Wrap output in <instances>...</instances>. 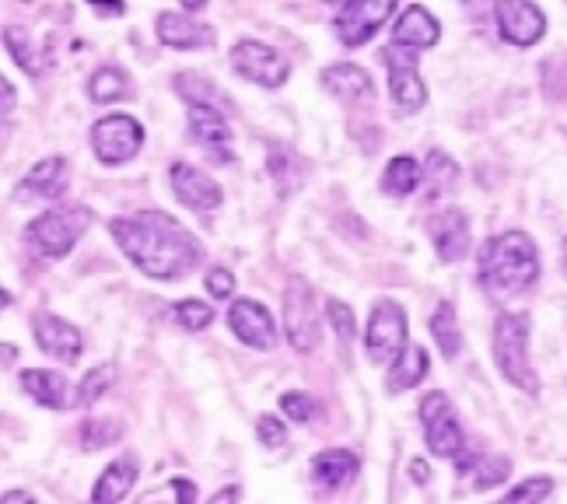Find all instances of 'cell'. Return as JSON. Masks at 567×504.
Segmentation results:
<instances>
[{
  "instance_id": "20",
  "label": "cell",
  "mask_w": 567,
  "mask_h": 504,
  "mask_svg": "<svg viewBox=\"0 0 567 504\" xmlns=\"http://www.w3.org/2000/svg\"><path fill=\"white\" fill-rule=\"evenodd\" d=\"M18 382L39 407H50V410H68L78 397V392L71 389V382L53 368H25L18 376Z\"/></svg>"
},
{
  "instance_id": "10",
  "label": "cell",
  "mask_w": 567,
  "mask_h": 504,
  "mask_svg": "<svg viewBox=\"0 0 567 504\" xmlns=\"http://www.w3.org/2000/svg\"><path fill=\"white\" fill-rule=\"evenodd\" d=\"M231 68L243 74L252 84H264V88H280L291 74V63L284 53H277L267 42H256V39H243L231 47Z\"/></svg>"
},
{
  "instance_id": "9",
  "label": "cell",
  "mask_w": 567,
  "mask_h": 504,
  "mask_svg": "<svg viewBox=\"0 0 567 504\" xmlns=\"http://www.w3.org/2000/svg\"><path fill=\"white\" fill-rule=\"evenodd\" d=\"M144 144V126L134 116H102L92 126V151L102 165H123L141 151Z\"/></svg>"
},
{
  "instance_id": "46",
  "label": "cell",
  "mask_w": 567,
  "mask_h": 504,
  "mask_svg": "<svg viewBox=\"0 0 567 504\" xmlns=\"http://www.w3.org/2000/svg\"><path fill=\"white\" fill-rule=\"evenodd\" d=\"M32 501V494H25V491H4V504H29Z\"/></svg>"
},
{
  "instance_id": "6",
  "label": "cell",
  "mask_w": 567,
  "mask_h": 504,
  "mask_svg": "<svg viewBox=\"0 0 567 504\" xmlns=\"http://www.w3.org/2000/svg\"><path fill=\"white\" fill-rule=\"evenodd\" d=\"M364 347L368 358L375 364H392L403 350H406V312L403 305H396L392 298L375 301L372 319H368V333H364Z\"/></svg>"
},
{
  "instance_id": "26",
  "label": "cell",
  "mask_w": 567,
  "mask_h": 504,
  "mask_svg": "<svg viewBox=\"0 0 567 504\" xmlns=\"http://www.w3.org/2000/svg\"><path fill=\"white\" fill-rule=\"evenodd\" d=\"M267 175L274 179L277 193L288 196V193H295L305 183V162L295 155L291 147H274L270 155H267Z\"/></svg>"
},
{
  "instance_id": "16",
  "label": "cell",
  "mask_w": 567,
  "mask_h": 504,
  "mask_svg": "<svg viewBox=\"0 0 567 504\" xmlns=\"http://www.w3.org/2000/svg\"><path fill=\"white\" fill-rule=\"evenodd\" d=\"M155 32L162 47H172V50H207L217 42L214 25L196 21L189 14H179V11H162L155 21Z\"/></svg>"
},
{
  "instance_id": "33",
  "label": "cell",
  "mask_w": 567,
  "mask_h": 504,
  "mask_svg": "<svg viewBox=\"0 0 567 504\" xmlns=\"http://www.w3.org/2000/svg\"><path fill=\"white\" fill-rule=\"evenodd\" d=\"M113 382H116V368H113V364H99V368H92L89 376L81 379L74 403H78V407H92V403H99V400L105 397V392L113 389Z\"/></svg>"
},
{
  "instance_id": "43",
  "label": "cell",
  "mask_w": 567,
  "mask_h": 504,
  "mask_svg": "<svg viewBox=\"0 0 567 504\" xmlns=\"http://www.w3.org/2000/svg\"><path fill=\"white\" fill-rule=\"evenodd\" d=\"M89 8H92L95 14H102V18H120V14L126 11L123 0H89Z\"/></svg>"
},
{
  "instance_id": "29",
  "label": "cell",
  "mask_w": 567,
  "mask_h": 504,
  "mask_svg": "<svg viewBox=\"0 0 567 504\" xmlns=\"http://www.w3.org/2000/svg\"><path fill=\"white\" fill-rule=\"evenodd\" d=\"M421 179H424V165H417L410 155H396L382 172V189L389 196H410L421 186Z\"/></svg>"
},
{
  "instance_id": "11",
  "label": "cell",
  "mask_w": 567,
  "mask_h": 504,
  "mask_svg": "<svg viewBox=\"0 0 567 504\" xmlns=\"http://www.w3.org/2000/svg\"><path fill=\"white\" fill-rule=\"evenodd\" d=\"M392 8H396V0H347V4H340L333 21L340 42L343 47H364L385 25Z\"/></svg>"
},
{
  "instance_id": "7",
  "label": "cell",
  "mask_w": 567,
  "mask_h": 504,
  "mask_svg": "<svg viewBox=\"0 0 567 504\" xmlns=\"http://www.w3.org/2000/svg\"><path fill=\"white\" fill-rule=\"evenodd\" d=\"M421 428H424V442L439 459H455L466 449V434L463 424L455 418V410L449 403L445 392H431L421 403Z\"/></svg>"
},
{
  "instance_id": "45",
  "label": "cell",
  "mask_w": 567,
  "mask_h": 504,
  "mask_svg": "<svg viewBox=\"0 0 567 504\" xmlns=\"http://www.w3.org/2000/svg\"><path fill=\"white\" fill-rule=\"evenodd\" d=\"M410 476L417 480V484H427V463H424V459H413V463H410Z\"/></svg>"
},
{
  "instance_id": "15",
  "label": "cell",
  "mask_w": 567,
  "mask_h": 504,
  "mask_svg": "<svg viewBox=\"0 0 567 504\" xmlns=\"http://www.w3.org/2000/svg\"><path fill=\"white\" fill-rule=\"evenodd\" d=\"M32 333H35V343H39V350L47 358L63 361V364H71V361L81 358L84 340L78 333V326H71L68 319H60L53 312H39L32 319Z\"/></svg>"
},
{
  "instance_id": "47",
  "label": "cell",
  "mask_w": 567,
  "mask_h": 504,
  "mask_svg": "<svg viewBox=\"0 0 567 504\" xmlns=\"http://www.w3.org/2000/svg\"><path fill=\"white\" fill-rule=\"evenodd\" d=\"M14 109V88H11V81H4V113H11Z\"/></svg>"
},
{
  "instance_id": "27",
  "label": "cell",
  "mask_w": 567,
  "mask_h": 504,
  "mask_svg": "<svg viewBox=\"0 0 567 504\" xmlns=\"http://www.w3.org/2000/svg\"><path fill=\"white\" fill-rule=\"evenodd\" d=\"M455 183H460V165H455L445 151H427V162H424V186H427V200H439L445 196Z\"/></svg>"
},
{
  "instance_id": "32",
  "label": "cell",
  "mask_w": 567,
  "mask_h": 504,
  "mask_svg": "<svg viewBox=\"0 0 567 504\" xmlns=\"http://www.w3.org/2000/svg\"><path fill=\"white\" fill-rule=\"evenodd\" d=\"M89 95L102 105L109 102H123L126 95H134V84L120 68H99L89 81Z\"/></svg>"
},
{
  "instance_id": "41",
  "label": "cell",
  "mask_w": 567,
  "mask_h": 504,
  "mask_svg": "<svg viewBox=\"0 0 567 504\" xmlns=\"http://www.w3.org/2000/svg\"><path fill=\"white\" fill-rule=\"evenodd\" d=\"M207 291L221 301V298H231V291H235V277L225 270V267H210L207 270Z\"/></svg>"
},
{
  "instance_id": "49",
  "label": "cell",
  "mask_w": 567,
  "mask_h": 504,
  "mask_svg": "<svg viewBox=\"0 0 567 504\" xmlns=\"http://www.w3.org/2000/svg\"><path fill=\"white\" fill-rule=\"evenodd\" d=\"M183 8H186V11H204V8H207V0H183Z\"/></svg>"
},
{
  "instance_id": "8",
  "label": "cell",
  "mask_w": 567,
  "mask_h": 504,
  "mask_svg": "<svg viewBox=\"0 0 567 504\" xmlns=\"http://www.w3.org/2000/svg\"><path fill=\"white\" fill-rule=\"evenodd\" d=\"M382 63L389 74V95L403 113H417L427 102V88L417 74V53L413 47H403V42H392V47L382 50Z\"/></svg>"
},
{
  "instance_id": "2",
  "label": "cell",
  "mask_w": 567,
  "mask_h": 504,
  "mask_svg": "<svg viewBox=\"0 0 567 504\" xmlns=\"http://www.w3.org/2000/svg\"><path fill=\"white\" fill-rule=\"evenodd\" d=\"M539 277V253L526 232H501L480 249V280L491 295H518Z\"/></svg>"
},
{
  "instance_id": "14",
  "label": "cell",
  "mask_w": 567,
  "mask_h": 504,
  "mask_svg": "<svg viewBox=\"0 0 567 504\" xmlns=\"http://www.w3.org/2000/svg\"><path fill=\"white\" fill-rule=\"evenodd\" d=\"M228 326L231 333L252 350H270L277 343V326L267 305H259L256 298H238L228 309Z\"/></svg>"
},
{
  "instance_id": "1",
  "label": "cell",
  "mask_w": 567,
  "mask_h": 504,
  "mask_svg": "<svg viewBox=\"0 0 567 504\" xmlns=\"http://www.w3.org/2000/svg\"><path fill=\"white\" fill-rule=\"evenodd\" d=\"M116 246L134 267L155 280H179L200 267V243L162 210H137L109 222Z\"/></svg>"
},
{
  "instance_id": "34",
  "label": "cell",
  "mask_w": 567,
  "mask_h": 504,
  "mask_svg": "<svg viewBox=\"0 0 567 504\" xmlns=\"http://www.w3.org/2000/svg\"><path fill=\"white\" fill-rule=\"evenodd\" d=\"M326 319H330L333 333H337V340H340L343 347L358 337V319H354V309H347V305H343L340 298H330V301H326Z\"/></svg>"
},
{
  "instance_id": "19",
  "label": "cell",
  "mask_w": 567,
  "mask_h": 504,
  "mask_svg": "<svg viewBox=\"0 0 567 504\" xmlns=\"http://www.w3.org/2000/svg\"><path fill=\"white\" fill-rule=\"evenodd\" d=\"M322 84H326V92H330L337 102L343 105H368L375 99V84L372 78H368L361 68H354V63H333V68H326L322 71Z\"/></svg>"
},
{
  "instance_id": "31",
  "label": "cell",
  "mask_w": 567,
  "mask_h": 504,
  "mask_svg": "<svg viewBox=\"0 0 567 504\" xmlns=\"http://www.w3.org/2000/svg\"><path fill=\"white\" fill-rule=\"evenodd\" d=\"M123 421L120 418H84L81 428H78V442L81 449H109V445H116L120 438H123Z\"/></svg>"
},
{
  "instance_id": "12",
  "label": "cell",
  "mask_w": 567,
  "mask_h": 504,
  "mask_svg": "<svg viewBox=\"0 0 567 504\" xmlns=\"http://www.w3.org/2000/svg\"><path fill=\"white\" fill-rule=\"evenodd\" d=\"M189 137L200 144L214 162H225L231 165V126H228V113H221L217 105H204V102H193L189 105Z\"/></svg>"
},
{
  "instance_id": "36",
  "label": "cell",
  "mask_w": 567,
  "mask_h": 504,
  "mask_svg": "<svg viewBox=\"0 0 567 504\" xmlns=\"http://www.w3.org/2000/svg\"><path fill=\"white\" fill-rule=\"evenodd\" d=\"M550 494H554L550 476H529V480H522L515 491L505 494V504H533V501H547Z\"/></svg>"
},
{
  "instance_id": "40",
  "label": "cell",
  "mask_w": 567,
  "mask_h": 504,
  "mask_svg": "<svg viewBox=\"0 0 567 504\" xmlns=\"http://www.w3.org/2000/svg\"><path fill=\"white\" fill-rule=\"evenodd\" d=\"M256 438H259V445H267V449H280L284 442H288V428L280 424V418H259L256 424Z\"/></svg>"
},
{
  "instance_id": "30",
  "label": "cell",
  "mask_w": 567,
  "mask_h": 504,
  "mask_svg": "<svg viewBox=\"0 0 567 504\" xmlns=\"http://www.w3.org/2000/svg\"><path fill=\"white\" fill-rule=\"evenodd\" d=\"M431 337H434V343H439L442 358L452 361L455 354H460L463 333H460V319H455L452 301H439V309H434V316H431Z\"/></svg>"
},
{
  "instance_id": "39",
  "label": "cell",
  "mask_w": 567,
  "mask_h": 504,
  "mask_svg": "<svg viewBox=\"0 0 567 504\" xmlns=\"http://www.w3.org/2000/svg\"><path fill=\"white\" fill-rule=\"evenodd\" d=\"M280 410L288 413L291 421L305 424V421H312L316 403H312V397H305V392H284V397H280Z\"/></svg>"
},
{
  "instance_id": "3",
  "label": "cell",
  "mask_w": 567,
  "mask_h": 504,
  "mask_svg": "<svg viewBox=\"0 0 567 504\" xmlns=\"http://www.w3.org/2000/svg\"><path fill=\"white\" fill-rule=\"evenodd\" d=\"M491 350H494V361H497L501 376H505L515 389L536 397V392H539V376H536V368L529 361V316L501 312L494 319Z\"/></svg>"
},
{
  "instance_id": "28",
  "label": "cell",
  "mask_w": 567,
  "mask_h": 504,
  "mask_svg": "<svg viewBox=\"0 0 567 504\" xmlns=\"http://www.w3.org/2000/svg\"><path fill=\"white\" fill-rule=\"evenodd\" d=\"M176 92L193 105V102H204V105H217L221 113H235V102H231V95H225L221 88L217 84H210V81H204L200 74H176Z\"/></svg>"
},
{
  "instance_id": "51",
  "label": "cell",
  "mask_w": 567,
  "mask_h": 504,
  "mask_svg": "<svg viewBox=\"0 0 567 504\" xmlns=\"http://www.w3.org/2000/svg\"><path fill=\"white\" fill-rule=\"evenodd\" d=\"M564 263H567V238H564Z\"/></svg>"
},
{
  "instance_id": "38",
  "label": "cell",
  "mask_w": 567,
  "mask_h": 504,
  "mask_svg": "<svg viewBox=\"0 0 567 504\" xmlns=\"http://www.w3.org/2000/svg\"><path fill=\"white\" fill-rule=\"evenodd\" d=\"M176 316H179V322L186 326L189 333H200V330H207V326L214 322V309H210V305H204L200 298L179 301L176 305Z\"/></svg>"
},
{
  "instance_id": "37",
  "label": "cell",
  "mask_w": 567,
  "mask_h": 504,
  "mask_svg": "<svg viewBox=\"0 0 567 504\" xmlns=\"http://www.w3.org/2000/svg\"><path fill=\"white\" fill-rule=\"evenodd\" d=\"M473 473H480V476L473 480V487H476V491H491V487H497V484H505L508 473H512V463H508L505 455H497V459H480Z\"/></svg>"
},
{
  "instance_id": "44",
  "label": "cell",
  "mask_w": 567,
  "mask_h": 504,
  "mask_svg": "<svg viewBox=\"0 0 567 504\" xmlns=\"http://www.w3.org/2000/svg\"><path fill=\"white\" fill-rule=\"evenodd\" d=\"M168 491L176 494L179 501H196V497H200V494H196V484H189V480H183V476H176V480H172V484H168Z\"/></svg>"
},
{
  "instance_id": "25",
  "label": "cell",
  "mask_w": 567,
  "mask_h": 504,
  "mask_svg": "<svg viewBox=\"0 0 567 504\" xmlns=\"http://www.w3.org/2000/svg\"><path fill=\"white\" fill-rule=\"evenodd\" d=\"M424 376H427V350L417 347V343H406L403 354L392 361L385 385H389V392H406L413 385H421Z\"/></svg>"
},
{
  "instance_id": "23",
  "label": "cell",
  "mask_w": 567,
  "mask_h": 504,
  "mask_svg": "<svg viewBox=\"0 0 567 504\" xmlns=\"http://www.w3.org/2000/svg\"><path fill=\"white\" fill-rule=\"evenodd\" d=\"M358 455L351 449H326L312 459V480L326 491H343L358 476Z\"/></svg>"
},
{
  "instance_id": "18",
  "label": "cell",
  "mask_w": 567,
  "mask_h": 504,
  "mask_svg": "<svg viewBox=\"0 0 567 504\" xmlns=\"http://www.w3.org/2000/svg\"><path fill=\"white\" fill-rule=\"evenodd\" d=\"M168 179H172V189H176V196H179L186 207H193V210H214V207H221V186H217L207 172L179 162V165H172Z\"/></svg>"
},
{
  "instance_id": "24",
  "label": "cell",
  "mask_w": 567,
  "mask_h": 504,
  "mask_svg": "<svg viewBox=\"0 0 567 504\" xmlns=\"http://www.w3.org/2000/svg\"><path fill=\"white\" fill-rule=\"evenodd\" d=\"M439 39H442L439 21L421 4L406 8L396 25H392V42H403V47H413V50H431Z\"/></svg>"
},
{
  "instance_id": "22",
  "label": "cell",
  "mask_w": 567,
  "mask_h": 504,
  "mask_svg": "<svg viewBox=\"0 0 567 504\" xmlns=\"http://www.w3.org/2000/svg\"><path fill=\"white\" fill-rule=\"evenodd\" d=\"M137 473H141L137 455H120V459H113V463L105 466V473L95 480L92 501H99V504H116V501H123L130 491H134Z\"/></svg>"
},
{
  "instance_id": "35",
  "label": "cell",
  "mask_w": 567,
  "mask_h": 504,
  "mask_svg": "<svg viewBox=\"0 0 567 504\" xmlns=\"http://www.w3.org/2000/svg\"><path fill=\"white\" fill-rule=\"evenodd\" d=\"M4 42H8V50H11V56H14V63H18L21 71L42 74V56H39V50H32L29 42H25V35L14 32V25L4 29Z\"/></svg>"
},
{
  "instance_id": "5",
  "label": "cell",
  "mask_w": 567,
  "mask_h": 504,
  "mask_svg": "<svg viewBox=\"0 0 567 504\" xmlns=\"http://www.w3.org/2000/svg\"><path fill=\"white\" fill-rule=\"evenodd\" d=\"M284 333L298 354H312L319 343V301L309 280L295 277L284 291Z\"/></svg>"
},
{
  "instance_id": "13",
  "label": "cell",
  "mask_w": 567,
  "mask_h": 504,
  "mask_svg": "<svg viewBox=\"0 0 567 504\" xmlns=\"http://www.w3.org/2000/svg\"><path fill=\"white\" fill-rule=\"evenodd\" d=\"M497 32L512 47H536L547 35V18L533 0H497Z\"/></svg>"
},
{
  "instance_id": "50",
  "label": "cell",
  "mask_w": 567,
  "mask_h": 504,
  "mask_svg": "<svg viewBox=\"0 0 567 504\" xmlns=\"http://www.w3.org/2000/svg\"><path fill=\"white\" fill-rule=\"evenodd\" d=\"M326 4H347V0H326Z\"/></svg>"
},
{
  "instance_id": "4",
  "label": "cell",
  "mask_w": 567,
  "mask_h": 504,
  "mask_svg": "<svg viewBox=\"0 0 567 504\" xmlns=\"http://www.w3.org/2000/svg\"><path fill=\"white\" fill-rule=\"evenodd\" d=\"M92 225V210L81 207V204H63V207H53L47 214H39L35 222H29L25 228V246L39 256V259H63L78 238L89 232Z\"/></svg>"
},
{
  "instance_id": "21",
  "label": "cell",
  "mask_w": 567,
  "mask_h": 504,
  "mask_svg": "<svg viewBox=\"0 0 567 504\" xmlns=\"http://www.w3.org/2000/svg\"><path fill=\"white\" fill-rule=\"evenodd\" d=\"M68 183H71L68 158H47L29 168L25 179L18 183V193H21V200H32V196H50V200H56V196L68 193Z\"/></svg>"
},
{
  "instance_id": "48",
  "label": "cell",
  "mask_w": 567,
  "mask_h": 504,
  "mask_svg": "<svg viewBox=\"0 0 567 504\" xmlns=\"http://www.w3.org/2000/svg\"><path fill=\"white\" fill-rule=\"evenodd\" d=\"M231 497H243V487H228L221 494H214V501H231Z\"/></svg>"
},
{
  "instance_id": "17",
  "label": "cell",
  "mask_w": 567,
  "mask_h": 504,
  "mask_svg": "<svg viewBox=\"0 0 567 504\" xmlns=\"http://www.w3.org/2000/svg\"><path fill=\"white\" fill-rule=\"evenodd\" d=\"M427 232H431V243H434V253H439L442 263H460L466 253H470V217L463 210H442L434 214L427 222Z\"/></svg>"
},
{
  "instance_id": "42",
  "label": "cell",
  "mask_w": 567,
  "mask_h": 504,
  "mask_svg": "<svg viewBox=\"0 0 567 504\" xmlns=\"http://www.w3.org/2000/svg\"><path fill=\"white\" fill-rule=\"evenodd\" d=\"M463 4L476 25H484L487 18H497V0H463Z\"/></svg>"
}]
</instances>
